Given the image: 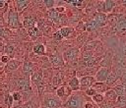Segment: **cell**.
Here are the masks:
<instances>
[{
  "label": "cell",
  "mask_w": 126,
  "mask_h": 108,
  "mask_svg": "<svg viewBox=\"0 0 126 108\" xmlns=\"http://www.w3.org/2000/svg\"><path fill=\"white\" fill-rule=\"evenodd\" d=\"M47 16L49 18H51L52 20H56L58 18V12L56 10H50L48 13H47Z\"/></svg>",
  "instance_id": "83f0119b"
},
{
  "label": "cell",
  "mask_w": 126,
  "mask_h": 108,
  "mask_svg": "<svg viewBox=\"0 0 126 108\" xmlns=\"http://www.w3.org/2000/svg\"><path fill=\"white\" fill-rule=\"evenodd\" d=\"M42 106L44 108H60L61 102L55 97H46L42 101Z\"/></svg>",
  "instance_id": "3957f363"
},
{
  "label": "cell",
  "mask_w": 126,
  "mask_h": 108,
  "mask_svg": "<svg viewBox=\"0 0 126 108\" xmlns=\"http://www.w3.org/2000/svg\"><path fill=\"white\" fill-rule=\"evenodd\" d=\"M94 81H95V80H94V77H92V76H84L79 81V82H80V88L82 90H85V89L87 90L88 88H90L94 84Z\"/></svg>",
  "instance_id": "7a4b0ae2"
},
{
  "label": "cell",
  "mask_w": 126,
  "mask_h": 108,
  "mask_svg": "<svg viewBox=\"0 0 126 108\" xmlns=\"http://www.w3.org/2000/svg\"><path fill=\"white\" fill-rule=\"evenodd\" d=\"M8 25L10 27L12 28H16L19 27V20H18V14L16 10L11 9L9 12V16H8Z\"/></svg>",
  "instance_id": "277c9868"
},
{
  "label": "cell",
  "mask_w": 126,
  "mask_h": 108,
  "mask_svg": "<svg viewBox=\"0 0 126 108\" xmlns=\"http://www.w3.org/2000/svg\"><path fill=\"white\" fill-rule=\"evenodd\" d=\"M12 97H13V100L19 101V100L22 98V94H21V92H19V91H16V92H14V93L12 94Z\"/></svg>",
  "instance_id": "f546056e"
},
{
  "label": "cell",
  "mask_w": 126,
  "mask_h": 108,
  "mask_svg": "<svg viewBox=\"0 0 126 108\" xmlns=\"http://www.w3.org/2000/svg\"><path fill=\"white\" fill-rule=\"evenodd\" d=\"M103 99H104V96H103L101 93H95V94L93 96V100L95 101L96 103H100V102H102Z\"/></svg>",
  "instance_id": "484cf974"
},
{
  "label": "cell",
  "mask_w": 126,
  "mask_h": 108,
  "mask_svg": "<svg viewBox=\"0 0 126 108\" xmlns=\"http://www.w3.org/2000/svg\"><path fill=\"white\" fill-rule=\"evenodd\" d=\"M3 35V30H2V28L0 27V36H2Z\"/></svg>",
  "instance_id": "b9f144b4"
},
{
  "label": "cell",
  "mask_w": 126,
  "mask_h": 108,
  "mask_svg": "<svg viewBox=\"0 0 126 108\" xmlns=\"http://www.w3.org/2000/svg\"><path fill=\"white\" fill-rule=\"evenodd\" d=\"M116 80H117V75H116L114 72L109 73V75H108V77H107V80H106V85H107V86H108V85H112V84L116 81Z\"/></svg>",
  "instance_id": "ac0fdd59"
},
{
  "label": "cell",
  "mask_w": 126,
  "mask_h": 108,
  "mask_svg": "<svg viewBox=\"0 0 126 108\" xmlns=\"http://www.w3.org/2000/svg\"><path fill=\"white\" fill-rule=\"evenodd\" d=\"M78 54H79V50L77 48H70V49H67L63 53V59L66 62H69V61H72V60L76 59Z\"/></svg>",
  "instance_id": "8992f818"
},
{
  "label": "cell",
  "mask_w": 126,
  "mask_h": 108,
  "mask_svg": "<svg viewBox=\"0 0 126 108\" xmlns=\"http://www.w3.org/2000/svg\"><path fill=\"white\" fill-rule=\"evenodd\" d=\"M65 108H84V98L80 94H73L64 104Z\"/></svg>",
  "instance_id": "6da1fadb"
},
{
  "label": "cell",
  "mask_w": 126,
  "mask_h": 108,
  "mask_svg": "<svg viewBox=\"0 0 126 108\" xmlns=\"http://www.w3.org/2000/svg\"><path fill=\"white\" fill-rule=\"evenodd\" d=\"M49 61L50 63L55 66V67H59V66H62L63 65V59L60 55H58L57 53L56 54H52L50 57H49Z\"/></svg>",
  "instance_id": "ba28073f"
},
{
  "label": "cell",
  "mask_w": 126,
  "mask_h": 108,
  "mask_svg": "<svg viewBox=\"0 0 126 108\" xmlns=\"http://www.w3.org/2000/svg\"><path fill=\"white\" fill-rule=\"evenodd\" d=\"M94 20L96 22V24L100 27H103L105 25V23H106V16H105V14H103V13L100 12V13H97L94 16Z\"/></svg>",
  "instance_id": "9c48e42d"
},
{
  "label": "cell",
  "mask_w": 126,
  "mask_h": 108,
  "mask_svg": "<svg viewBox=\"0 0 126 108\" xmlns=\"http://www.w3.org/2000/svg\"><path fill=\"white\" fill-rule=\"evenodd\" d=\"M104 95H105V97H106L108 100H111V101L116 100V98H117V95L115 94V92L113 91V89H107V90L104 92Z\"/></svg>",
  "instance_id": "ffe728a7"
},
{
  "label": "cell",
  "mask_w": 126,
  "mask_h": 108,
  "mask_svg": "<svg viewBox=\"0 0 126 108\" xmlns=\"http://www.w3.org/2000/svg\"><path fill=\"white\" fill-rule=\"evenodd\" d=\"M99 27H98V25L96 24V22L94 21V20H92V21H90L88 24H87V26H86V29L87 30H95V29H97Z\"/></svg>",
  "instance_id": "d6986e66"
},
{
  "label": "cell",
  "mask_w": 126,
  "mask_h": 108,
  "mask_svg": "<svg viewBox=\"0 0 126 108\" xmlns=\"http://www.w3.org/2000/svg\"><path fill=\"white\" fill-rule=\"evenodd\" d=\"M44 3H45V6L47 7V8H52L53 6H54V1L53 0H45L44 1Z\"/></svg>",
  "instance_id": "1f68e13d"
},
{
  "label": "cell",
  "mask_w": 126,
  "mask_h": 108,
  "mask_svg": "<svg viewBox=\"0 0 126 108\" xmlns=\"http://www.w3.org/2000/svg\"><path fill=\"white\" fill-rule=\"evenodd\" d=\"M69 86H70L73 90L79 89V88H80V82H79L78 78H76V77L72 78V79L70 80V81H69Z\"/></svg>",
  "instance_id": "5bb4252c"
},
{
  "label": "cell",
  "mask_w": 126,
  "mask_h": 108,
  "mask_svg": "<svg viewBox=\"0 0 126 108\" xmlns=\"http://www.w3.org/2000/svg\"><path fill=\"white\" fill-rule=\"evenodd\" d=\"M35 23H36V22H35V20H34L33 18L28 17V18H26V19L24 20V27L28 29V28L33 27V26L35 25Z\"/></svg>",
  "instance_id": "9a60e30c"
},
{
  "label": "cell",
  "mask_w": 126,
  "mask_h": 108,
  "mask_svg": "<svg viewBox=\"0 0 126 108\" xmlns=\"http://www.w3.org/2000/svg\"><path fill=\"white\" fill-rule=\"evenodd\" d=\"M4 4H5V2H4V1H2V0H0V7H3V6H4Z\"/></svg>",
  "instance_id": "60d3db41"
},
{
  "label": "cell",
  "mask_w": 126,
  "mask_h": 108,
  "mask_svg": "<svg viewBox=\"0 0 126 108\" xmlns=\"http://www.w3.org/2000/svg\"><path fill=\"white\" fill-rule=\"evenodd\" d=\"M86 93H87V95H89V96H94L96 92L94 91V89L93 87H90V88H88V89L86 90Z\"/></svg>",
  "instance_id": "4dcf8cb0"
},
{
  "label": "cell",
  "mask_w": 126,
  "mask_h": 108,
  "mask_svg": "<svg viewBox=\"0 0 126 108\" xmlns=\"http://www.w3.org/2000/svg\"><path fill=\"white\" fill-rule=\"evenodd\" d=\"M56 11L57 12H64L65 11V8L64 7H57L56 8Z\"/></svg>",
  "instance_id": "ab89813d"
},
{
  "label": "cell",
  "mask_w": 126,
  "mask_h": 108,
  "mask_svg": "<svg viewBox=\"0 0 126 108\" xmlns=\"http://www.w3.org/2000/svg\"><path fill=\"white\" fill-rule=\"evenodd\" d=\"M56 94H57L58 97H63V96L65 95V87H64V86L58 87L57 90H56Z\"/></svg>",
  "instance_id": "f1b7e54d"
},
{
  "label": "cell",
  "mask_w": 126,
  "mask_h": 108,
  "mask_svg": "<svg viewBox=\"0 0 126 108\" xmlns=\"http://www.w3.org/2000/svg\"><path fill=\"white\" fill-rule=\"evenodd\" d=\"M31 79H32V82H34L36 85H38L39 83H41V81H42V71L39 70V71L33 73L32 75V78Z\"/></svg>",
  "instance_id": "7c38bea8"
},
{
  "label": "cell",
  "mask_w": 126,
  "mask_h": 108,
  "mask_svg": "<svg viewBox=\"0 0 126 108\" xmlns=\"http://www.w3.org/2000/svg\"><path fill=\"white\" fill-rule=\"evenodd\" d=\"M32 68H33L32 63H31V62H29V61H26V62L24 63V66H23V71H24L25 73H27V74H30V73H32Z\"/></svg>",
  "instance_id": "603a6c76"
},
{
  "label": "cell",
  "mask_w": 126,
  "mask_h": 108,
  "mask_svg": "<svg viewBox=\"0 0 126 108\" xmlns=\"http://www.w3.org/2000/svg\"><path fill=\"white\" fill-rule=\"evenodd\" d=\"M20 65V62L17 60H10L7 64V70L8 71H14L16 70Z\"/></svg>",
  "instance_id": "e0dca14e"
},
{
  "label": "cell",
  "mask_w": 126,
  "mask_h": 108,
  "mask_svg": "<svg viewBox=\"0 0 126 108\" xmlns=\"http://www.w3.org/2000/svg\"><path fill=\"white\" fill-rule=\"evenodd\" d=\"M115 6V2L111 1V0H106L102 2V12L104 13H108L112 10V8Z\"/></svg>",
  "instance_id": "30bf717a"
},
{
  "label": "cell",
  "mask_w": 126,
  "mask_h": 108,
  "mask_svg": "<svg viewBox=\"0 0 126 108\" xmlns=\"http://www.w3.org/2000/svg\"><path fill=\"white\" fill-rule=\"evenodd\" d=\"M113 91L117 96H126V87L123 85H116L113 88Z\"/></svg>",
  "instance_id": "4fadbf2b"
},
{
  "label": "cell",
  "mask_w": 126,
  "mask_h": 108,
  "mask_svg": "<svg viewBox=\"0 0 126 108\" xmlns=\"http://www.w3.org/2000/svg\"><path fill=\"white\" fill-rule=\"evenodd\" d=\"M59 31H60V33L62 34L63 37H67V36H69V34L73 31V28H72V27H62Z\"/></svg>",
  "instance_id": "cb8c5ba5"
},
{
  "label": "cell",
  "mask_w": 126,
  "mask_h": 108,
  "mask_svg": "<svg viewBox=\"0 0 126 108\" xmlns=\"http://www.w3.org/2000/svg\"><path fill=\"white\" fill-rule=\"evenodd\" d=\"M84 108H94V106L91 103H86L84 104Z\"/></svg>",
  "instance_id": "f35d334b"
},
{
  "label": "cell",
  "mask_w": 126,
  "mask_h": 108,
  "mask_svg": "<svg viewBox=\"0 0 126 108\" xmlns=\"http://www.w3.org/2000/svg\"><path fill=\"white\" fill-rule=\"evenodd\" d=\"M10 61V58L7 56V55H3L2 57H1V62L2 63H8Z\"/></svg>",
  "instance_id": "8d00e7d4"
},
{
  "label": "cell",
  "mask_w": 126,
  "mask_h": 108,
  "mask_svg": "<svg viewBox=\"0 0 126 108\" xmlns=\"http://www.w3.org/2000/svg\"><path fill=\"white\" fill-rule=\"evenodd\" d=\"M93 88L96 93H100V92H105L107 90V85L104 84V82H94L93 84Z\"/></svg>",
  "instance_id": "8fae6325"
},
{
  "label": "cell",
  "mask_w": 126,
  "mask_h": 108,
  "mask_svg": "<svg viewBox=\"0 0 126 108\" xmlns=\"http://www.w3.org/2000/svg\"><path fill=\"white\" fill-rule=\"evenodd\" d=\"M41 108H44V107H41Z\"/></svg>",
  "instance_id": "ee69618b"
},
{
  "label": "cell",
  "mask_w": 126,
  "mask_h": 108,
  "mask_svg": "<svg viewBox=\"0 0 126 108\" xmlns=\"http://www.w3.org/2000/svg\"><path fill=\"white\" fill-rule=\"evenodd\" d=\"M122 3H123L124 6H126V1H122Z\"/></svg>",
  "instance_id": "7bdbcfd3"
},
{
  "label": "cell",
  "mask_w": 126,
  "mask_h": 108,
  "mask_svg": "<svg viewBox=\"0 0 126 108\" xmlns=\"http://www.w3.org/2000/svg\"><path fill=\"white\" fill-rule=\"evenodd\" d=\"M92 58H93V54H92L91 51H85V52H84V54H83V60H84L86 63L89 62Z\"/></svg>",
  "instance_id": "4316f807"
},
{
  "label": "cell",
  "mask_w": 126,
  "mask_h": 108,
  "mask_svg": "<svg viewBox=\"0 0 126 108\" xmlns=\"http://www.w3.org/2000/svg\"><path fill=\"white\" fill-rule=\"evenodd\" d=\"M109 73H110V72H109V70H108L107 68H104V67H103V68H100V69L97 71L94 80H96L97 82H103V81H106Z\"/></svg>",
  "instance_id": "52a82bcc"
},
{
  "label": "cell",
  "mask_w": 126,
  "mask_h": 108,
  "mask_svg": "<svg viewBox=\"0 0 126 108\" xmlns=\"http://www.w3.org/2000/svg\"><path fill=\"white\" fill-rule=\"evenodd\" d=\"M116 105L121 108L126 107V96H117L116 98Z\"/></svg>",
  "instance_id": "7402d4cb"
},
{
  "label": "cell",
  "mask_w": 126,
  "mask_h": 108,
  "mask_svg": "<svg viewBox=\"0 0 126 108\" xmlns=\"http://www.w3.org/2000/svg\"><path fill=\"white\" fill-rule=\"evenodd\" d=\"M100 108H114V106H112L110 104H103L102 106H100Z\"/></svg>",
  "instance_id": "74e56055"
},
{
  "label": "cell",
  "mask_w": 126,
  "mask_h": 108,
  "mask_svg": "<svg viewBox=\"0 0 126 108\" xmlns=\"http://www.w3.org/2000/svg\"><path fill=\"white\" fill-rule=\"evenodd\" d=\"M6 103H8L9 106H12V104H13V97H12V95H8V96H7V98H6Z\"/></svg>",
  "instance_id": "d590c367"
},
{
  "label": "cell",
  "mask_w": 126,
  "mask_h": 108,
  "mask_svg": "<svg viewBox=\"0 0 126 108\" xmlns=\"http://www.w3.org/2000/svg\"><path fill=\"white\" fill-rule=\"evenodd\" d=\"M33 52L37 55H44L45 54V47L42 44H37L33 46Z\"/></svg>",
  "instance_id": "2e32d148"
},
{
  "label": "cell",
  "mask_w": 126,
  "mask_h": 108,
  "mask_svg": "<svg viewBox=\"0 0 126 108\" xmlns=\"http://www.w3.org/2000/svg\"><path fill=\"white\" fill-rule=\"evenodd\" d=\"M22 108H35V105H34L32 101H29V102H27L25 105H23Z\"/></svg>",
  "instance_id": "836d02e7"
},
{
  "label": "cell",
  "mask_w": 126,
  "mask_h": 108,
  "mask_svg": "<svg viewBox=\"0 0 126 108\" xmlns=\"http://www.w3.org/2000/svg\"><path fill=\"white\" fill-rule=\"evenodd\" d=\"M14 50H15V48H14L13 45H7V46L4 47V51H5V53H6V55H7L8 57L13 55Z\"/></svg>",
  "instance_id": "d4e9b609"
},
{
  "label": "cell",
  "mask_w": 126,
  "mask_h": 108,
  "mask_svg": "<svg viewBox=\"0 0 126 108\" xmlns=\"http://www.w3.org/2000/svg\"><path fill=\"white\" fill-rule=\"evenodd\" d=\"M53 37H54V39H57V40H61V39L63 38V36H62V34L60 33V31L55 32L54 35H53Z\"/></svg>",
  "instance_id": "e575fe53"
},
{
  "label": "cell",
  "mask_w": 126,
  "mask_h": 108,
  "mask_svg": "<svg viewBox=\"0 0 126 108\" xmlns=\"http://www.w3.org/2000/svg\"><path fill=\"white\" fill-rule=\"evenodd\" d=\"M29 5V1L28 0H19L17 1V10L19 12L23 11L27 6Z\"/></svg>",
  "instance_id": "44dd1931"
},
{
  "label": "cell",
  "mask_w": 126,
  "mask_h": 108,
  "mask_svg": "<svg viewBox=\"0 0 126 108\" xmlns=\"http://www.w3.org/2000/svg\"><path fill=\"white\" fill-rule=\"evenodd\" d=\"M67 2L70 3V4H72V5L75 6V7H81L82 4H83L82 1H67Z\"/></svg>",
  "instance_id": "d6a6232c"
},
{
  "label": "cell",
  "mask_w": 126,
  "mask_h": 108,
  "mask_svg": "<svg viewBox=\"0 0 126 108\" xmlns=\"http://www.w3.org/2000/svg\"><path fill=\"white\" fill-rule=\"evenodd\" d=\"M18 87L24 92V93H31L32 92V87L30 85V81L29 79H25V78H20L18 80Z\"/></svg>",
  "instance_id": "5b68a950"
}]
</instances>
